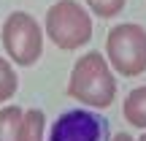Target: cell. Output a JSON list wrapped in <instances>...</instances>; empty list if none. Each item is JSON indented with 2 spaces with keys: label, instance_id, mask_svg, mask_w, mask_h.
I'll use <instances>...</instances> for the list:
<instances>
[{
  "label": "cell",
  "instance_id": "obj_1",
  "mask_svg": "<svg viewBox=\"0 0 146 141\" xmlns=\"http://www.w3.org/2000/svg\"><path fill=\"white\" fill-rule=\"evenodd\" d=\"M68 95L87 109H108L116 98V79L111 63L100 52H87L73 63Z\"/></svg>",
  "mask_w": 146,
  "mask_h": 141
},
{
  "label": "cell",
  "instance_id": "obj_2",
  "mask_svg": "<svg viewBox=\"0 0 146 141\" xmlns=\"http://www.w3.org/2000/svg\"><path fill=\"white\" fill-rule=\"evenodd\" d=\"M106 54L111 68L133 79L146 71V30L135 22L114 25L106 35Z\"/></svg>",
  "mask_w": 146,
  "mask_h": 141
},
{
  "label": "cell",
  "instance_id": "obj_3",
  "mask_svg": "<svg viewBox=\"0 0 146 141\" xmlns=\"http://www.w3.org/2000/svg\"><path fill=\"white\" fill-rule=\"evenodd\" d=\"M46 35L60 49H78L92 38V16L76 0H57L46 11Z\"/></svg>",
  "mask_w": 146,
  "mask_h": 141
},
{
  "label": "cell",
  "instance_id": "obj_4",
  "mask_svg": "<svg viewBox=\"0 0 146 141\" xmlns=\"http://www.w3.org/2000/svg\"><path fill=\"white\" fill-rule=\"evenodd\" d=\"M3 49L14 65H33L43 54V30L27 11L8 14L3 25Z\"/></svg>",
  "mask_w": 146,
  "mask_h": 141
},
{
  "label": "cell",
  "instance_id": "obj_5",
  "mask_svg": "<svg viewBox=\"0 0 146 141\" xmlns=\"http://www.w3.org/2000/svg\"><path fill=\"white\" fill-rule=\"evenodd\" d=\"M49 141H111L108 120L89 109L62 111L49 130Z\"/></svg>",
  "mask_w": 146,
  "mask_h": 141
},
{
  "label": "cell",
  "instance_id": "obj_6",
  "mask_svg": "<svg viewBox=\"0 0 146 141\" xmlns=\"http://www.w3.org/2000/svg\"><path fill=\"white\" fill-rule=\"evenodd\" d=\"M122 111H125V120L130 122L133 128H141V130L146 128V84L127 92Z\"/></svg>",
  "mask_w": 146,
  "mask_h": 141
},
{
  "label": "cell",
  "instance_id": "obj_7",
  "mask_svg": "<svg viewBox=\"0 0 146 141\" xmlns=\"http://www.w3.org/2000/svg\"><path fill=\"white\" fill-rule=\"evenodd\" d=\"M22 120H25V109L3 106L0 109V141H19L22 138Z\"/></svg>",
  "mask_w": 146,
  "mask_h": 141
},
{
  "label": "cell",
  "instance_id": "obj_8",
  "mask_svg": "<svg viewBox=\"0 0 146 141\" xmlns=\"http://www.w3.org/2000/svg\"><path fill=\"white\" fill-rule=\"evenodd\" d=\"M43 133H46V114L41 109H25L19 141H43Z\"/></svg>",
  "mask_w": 146,
  "mask_h": 141
},
{
  "label": "cell",
  "instance_id": "obj_9",
  "mask_svg": "<svg viewBox=\"0 0 146 141\" xmlns=\"http://www.w3.org/2000/svg\"><path fill=\"white\" fill-rule=\"evenodd\" d=\"M16 87H19V76H16L14 65L0 57V103H5V100L14 98Z\"/></svg>",
  "mask_w": 146,
  "mask_h": 141
},
{
  "label": "cell",
  "instance_id": "obj_10",
  "mask_svg": "<svg viewBox=\"0 0 146 141\" xmlns=\"http://www.w3.org/2000/svg\"><path fill=\"white\" fill-rule=\"evenodd\" d=\"M127 0H87L89 11L92 14H98L100 19H111V16H116L122 8H125Z\"/></svg>",
  "mask_w": 146,
  "mask_h": 141
},
{
  "label": "cell",
  "instance_id": "obj_11",
  "mask_svg": "<svg viewBox=\"0 0 146 141\" xmlns=\"http://www.w3.org/2000/svg\"><path fill=\"white\" fill-rule=\"evenodd\" d=\"M111 141H135V138H133L130 133H116V136L111 138Z\"/></svg>",
  "mask_w": 146,
  "mask_h": 141
},
{
  "label": "cell",
  "instance_id": "obj_12",
  "mask_svg": "<svg viewBox=\"0 0 146 141\" xmlns=\"http://www.w3.org/2000/svg\"><path fill=\"white\" fill-rule=\"evenodd\" d=\"M138 141H146V133H141V138H138Z\"/></svg>",
  "mask_w": 146,
  "mask_h": 141
}]
</instances>
